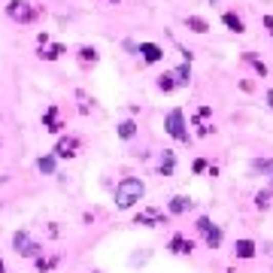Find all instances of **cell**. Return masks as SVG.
Wrapping results in <instances>:
<instances>
[{
	"label": "cell",
	"mask_w": 273,
	"mask_h": 273,
	"mask_svg": "<svg viewBox=\"0 0 273 273\" xmlns=\"http://www.w3.org/2000/svg\"><path fill=\"white\" fill-rule=\"evenodd\" d=\"M143 194H146V185L140 182V179H122L119 185H115V206L119 209H131L136 201H143Z\"/></svg>",
	"instance_id": "cell-1"
},
{
	"label": "cell",
	"mask_w": 273,
	"mask_h": 273,
	"mask_svg": "<svg viewBox=\"0 0 273 273\" xmlns=\"http://www.w3.org/2000/svg\"><path fill=\"white\" fill-rule=\"evenodd\" d=\"M164 128H167V134H170L173 140H179V143H185V140H188L182 109H170V112H167V122H164Z\"/></svg>",
	"instance_id": "cell-2"
},
{
	"label": "cell",
	"mask_w": 273,
	"mask_h": 273,
	"mask_svg": "<svg viewBox=\"0 0 273 273\" xmlns=\"http://www.w3.org/2000/svg\"><path fill=\"white\" fill-rule=\"evenodd\" d=\"M6 15H9L12 22H22V25H28V22H34L36 9L28 3V0H12V3L6 6Z\"/></svg>",
	"instance_id": "cell-3"
},
{
	"label": "cell",
	"mask_w": 273,
	"mask_h": 273,
	"mask_svg": "<svg viewBox=\"0 0 273 273\" xmlns=\"http://www.w3.org/2000/svg\"><path fill=\"white\" fill-rule=\"evenodd\" d=\"M12 246H15V252L18 255H25V258H40V243L28 237V231H18L15 237H12Z\"/></svg>",
	"instance_id": "cell-4"
},
{
	"label": "cell",
	"mask_w": 273,
	"mask_h": 273,
	"mask_svg": "<svg viewBox=\"0 0 273 273\" xmlns=\"http://www.w3.org/2000/svg\"><path fill=\"white\" fill-rule=\"evenodd\" d=\"M198 231L204 234V240H206V246H209V249H219V246H222V231H219L206 216H204V219H198Z\"/></svg>",
	"instance_id": "cell-5"
},
{
	"label": "cell",
	"mask_w": 273,
	"mask_h": 273,
	"mask_svg": "<svg viewBox=\"0 0 273 273\" xmlns=\"http://www.w3.org/2000/svg\"><path fill=\"white\" fill-rule=\"evenodd\" d=\"M76 146H79L76 136H64V140L55 146V155H58V158H73V155H76Z\"/></svg>",
	"instance_id": "cell-6"
},
{
	"label": "cell",
	"mask_w": 273,
	"mask_h": 273,
	"mask_svg": "<svg viewBox=\"0 0 273 273\" xmlns=\"http://www.w3.org/2000/svg\"><path fill=\"white\" fill-rule=\"evenodd\" d=\"M191 249H194V243H191V240H185L182 234H176V237L170 240V252H173V255H191Z\"/></svg>",
	"instance_id": "cell-7"
},
{
	"label": "cell",
	"mask_w": 273,
	"mask_h": 273,
	"mask_svg": "<svg viewBox=\"0 0 273 273\" xmlns=\"http://www.w3.org/2000/svg\"><path fill=\"white\" fill-rule=\"evenodd\" d=\"M140 55H143V61H149V64H155V61H161V49L155 46V43H140Z\"/></svg>",
	"instance_id": "cell-8"
},
{
	"label": "cell",
	"mask_w": 273,
	"mask_h": 273,
	"mask_svg": "<svg viewBox=\"0 0 273 273\" xmlns=\"http://www.w3.org/2000/svg\"><path fill=\"white\" fill-rule=\"evenodd\" d=\"M164 216H161V209H143L140 216H136V225H146V228H152V225H158Z\"/></svg>",
	"instance_id": "cell-9"
},
{
	"label": "cell",
	"mask_w": 273,
	"mask_h": 273,
	"mask_svg": "<svg viewBox=\"0 0 273 273\" xmlns=\"http://www.w3.org/2000/svg\"><path fill=\"white\" fill-rule=\"evenodd\" d=\"M173 167H176V158H173V152L164 149V155H161V161H158V173H161V176H170Z\"/></svg>",
	"instance_id": "cell-10"
},
{
	"label": "cell",
	"mask_w": 273,
	"mask_h": 273,
	"mask_svg": "<svg viewBox=\"0 0 273 273\" xmlns=\"http://www.w3.org/2000/svg\"><path fill=\"white\" fill-rule=\"evenodd\" d=\"M234 252H237V258H252V255H255V243H252V240H237Z\"/></svg>",
	"instance_id": "cell-11"
},
{
	"label": "cell",
	"mask_w": 273,
	"mask_h": 273,
	"mask_svg": "<svg viewBox=\"0 0 273 273\" xmlns=\"http://www.w3.org/2000/svg\"><path fill=\"white\" fill-rule=\"evenodd\" d=\"M185 209H191V201H188V198H182V194H179V198H173V201H170V212H173V216H182Z\"/></svg>",
	"instance_id": "cell-12"
},
{
	"label": "cell",
	"mask_w": 273,
	"mask_h": 273,
	"mask_svg": "<svg viewBox=\"0 0 273 273\" xmlns=\"http://www.w3.org/2000/svg\"><path fill=\"white\" fill-rule=\"evenodd\" d=\"M188 79H191V67H188V64L173 70V82H176V85H188Z\"/></svg>",
	"instance_id": "cell-13"
},
{
	"label": "cell",
	"mask_w": 273,
	"mask_h": 273,
	"mask_svg": "<svg viewBox=\"0 0 273 273\" xmlns=\"http://www.w3.org/2000/svg\"><path fill=\"white\" fill-rule=\"evenodd\" d=\"M222 22H225V25H228L234 34H243V22H240L234 12H225V15H222Z\"/></svg>",
	"instance_id": "cell-14"
},
{
	"label": "cell",
	"mask_w": 273,
	"mask_h": 273,
	"mask_svg": "<svg viewBox=\"0 0 273 273\" xmlns=\"http://www.w3.org/2000/svg\"><path fill=\"white\" fill-rule=\"evenodd\" d=\"M185 25H188V28H194L198 34H206V31H209V25H206L204 18H198V15H188V18H185Z\"/></svg>",
	"instance_id": "cell-15"
},
{
	"label": "cell",
	"mask_w": 273,
	"mask_h": 273,
	"mask_svg": "<svg viewBox=\"0 0 273 273\" xmlns=\"http://www.w3.org/2000/svg\"><path fill=\"white\" fill-rule=\"evenodd\" d=\"M134 134H136V125H134V122H131V119L119 125V136H122V140H131V136H134Z\"/></svg>",
	"instance_id": "cell-16"
},
{
	"label": "cell",
	"mask_w": 273,
	"mask_h": 273,
	"mask_svg": "<svg viewBox=\"0 0 273 273\" xmlns=\"http://www.w3.org/2000/svg\"><path fill=\"white\" fill-rule=\"evenodd\" d=\"M158 88H161V91H173V88H176V82H173V73L158 76Z\"/></svg>",
	"instance_id": "cell-17"
},
{
	"label": "cell",
	"mask_w": 273,
	"mask_h": 273,
	"mask_svg": "<svg viewBox=\"0 0 273 273\" xmlns=\"http://www.w3.org/2000/svg\"><path fill=\"white\" fill-rule=\"evenodd\" d=\"M36 167H40L43 173H55V158H52V155H46V158H40V161H36Z\"/></svg>",
	"instance_id": "cell-18"
},
{
	"label": "cell",
	"mask_w": 273,
	"mask_h": 273,
	"mask_svg": "<svg viewBox=\"0 0 273 273\" xmlns=\"http://www.w3.org/2000/svg\"><path fill=\"white\" fill-rule=\"evenodd\" d=\"M255 173H273V161H252Z\"/></svg>",
	"instance_id": "cell-19"
},
{
	"label": "cell",
	"mask_w": 273,
	"mask_h": 273,
	"mask_svg": "<svg viewBox=\"0 0 273 273\" xmlns=\"http://www.w3.org/2000/svg\"><path fill=\"white\" fill-rule=\"evenodd\" d=\"M255 204L261 206V209H267V206H270V191H267V188L258 191V194H255Z\"/></svg>",
	"instance_id": "cell-20"
},
{
	"label": "cell",
	"mask_w": 273,
	"mask_h": 273,
	"mask_svg": "<svg viewBox=\"0 0 273 273\" xmlns=\"http://www.w3.org/2000/svg\"><path fill=\"white\" fill-rule=\"evenodd\" d=\"M58 55H64V46H52L49 52H43V58H46V61H55Z\"/></svg>",
	"instance_id": "cell-21"
},
{
	"label": "cell",
	"mask_w": 273,
	"mask_h": 273,
	"mask_svg": "<svg viewBox=\"0 0 273 273\" xmlns=\"http://www.w3.org/2000/svg\"><path fill=\"white\" fill-rule=\"evenodd\" d=\"M58 264V258H36V267L40 270H49V267H55Z\"/></svg>",
	"instance_id": "cell-22"
},
{
	"label": "cell",
	"mask_w": 273,
	"mask_h": 273,
	"mask_svg": "<svg viewBox=\"0 0 273 273\" xmlns=\"http://www.w3.org/2000/svg\"><path fill=\"white\" fill-rule=\"evenodd\" d=\"M246 61H249V64H252V67L258 70V73H261V76H264V73H267V67H264V64H261V61H258V58H252V55H246Z\"/></svg>",
	"instance_id": "cell-23"
},
{
	"label": "cell",
	"mask_w": 273,
	"mask_h": 273,
	"mask_svg": "<svg viewBox=\"0 0 273 273\" xmlns=\"http://www.w3.org/2000/svg\"><path fill=\"white\" fill-rule=\"evenodd\" d=\"M82 61H98V52L94 49H82Z\"/></svg>",
	"instance_id": "cell-24"
},
{
	"label": "cell",
	"mask_w": 273,
	"mask_h": 273,
	"mask_svg": "<svg viewBox=\"0 0 273 273\" xmlns=\"http://www.w3.org/2000/svg\"><path fill=\"white\" fill-rule=\"evenodd\" d=\"M267 103H270V109H273V91H267Z\"/></svg>",
	"instance_id": "cell-25"
},
{
	"label": "cell",
	"mask_w": 273,
	"mask_h": 273,
	"mask_svg": "<svg viewBox=\"0 0 273 273\" xmlns=\"http://www.w3.org/2000/svg\"><path fill=\"white\" fill-rule=\"evenodd\" d=\"M0 273H6V264H3V261H0Z\"/></svg>",
	"instance_id": "cell-26"
},
{
	"label": "cell",
	"mask_w": 273,
	"mask_h": 273,
	"mask_svg": "<svg viewBox=\"0 0 273 273\" xmlns=\"http://www.w3.org/2000/svg\"><path fill=\"white\" fill-rule=\"evenodd\" d=\"M112 3H119V0H112Z\"/></svg>",
	"instance_id": "cell-27"
}]
</instances>
